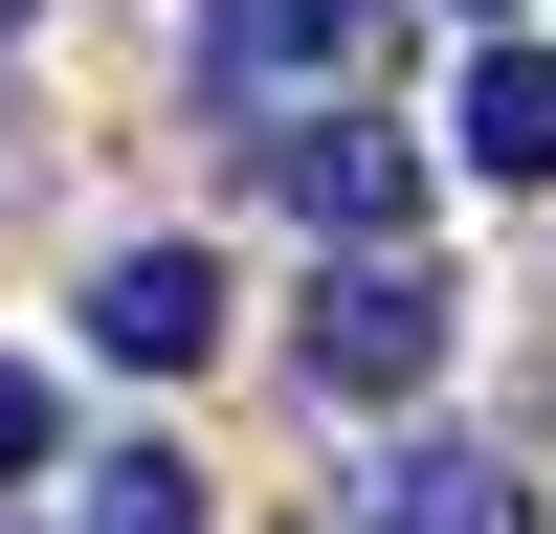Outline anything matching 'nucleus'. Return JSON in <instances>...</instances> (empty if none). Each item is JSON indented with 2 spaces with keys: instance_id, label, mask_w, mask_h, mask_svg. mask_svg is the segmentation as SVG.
<instances>
[{
  "instance_id": "obj_1",
  "label": "nucleus",
  "mask_w": 556,
  "mask_h": 534,
  "mask_svg": "<svg viewBox=\"0 0 556 534\" xmlns=\"http://www.w3.org/2000/svg\"><path fill=\"white\" fill-rule=\"evenodd\" d=\"M445 267H401V245H356V267H312V312H290V379L312 400H424L445 379Z\"/></svg>"
},
{
  "instance_id": "obj_2",
  "label": "nucleus",
  "mask_w": 556,
  "mask_h": 534,
  "mask_svg": "<svg viewBox=\"0 0 556 534\" xmlns=\"http://www.w3.org/2000/svg\"><path fill=\"white\" fill-rule=\"evenodd\" d=\"M267 201H290L312 245H401V223H424V156L356 134V112H312V134H267Z\"/></svg>"
},
{
  "instance_id": "obj_3",
  "label": "nucleus",
  "mask_w": 556,
  "mask_h": 534,
  "mask_svg": "<svg viewBox=\"0 0 556 534\" xmlns=\"http://www.w3.org/2000/svg\"><path fill=\"white\" fill-rule=\"evenodd\" d=\"M89 334H112L134 379H201V356H223V267L201 245H112V267H89Z\"/></svg>"
},
{
  "instance_id": "obj_4",
  "label": "nucleus",
  "mask_w": 556,
  "mask_h": 534,
  "mask_svg": "<svg viewBox=\"0 0 556 534\" xmlns=\"http://www.w3.org/2000/svg\"><path fill=\"white\" fill-rule=\"evenodd\" d=\"M401 0H223V89H356Z\"/></svg>"
},
{
  "instance_id": "obj_5",
  "label": "nucleus",
  "mask_w": 556,
  "mask_h": 534,
  "mask_svg": "<svg viewBox=\"0 0 556 534\" xmlns=\"http://www.w3.org/2000/svg\"><path fill=\"white\" fill-rule=\"evenodd\" d=\"M445 134H468V178H556V44H490Z\"/></svg>"
},
{
  "instance_id": "obj_6",
  "label": "nucleus",
  "mask_w": 556,
  "mask_h": 534,
  "mask_svg": "<svg viewBox=\"0 0 556 534\" xmlns=\"http://www.w3.org/2000/svg\"><path fill=\"white\" fill-rule=\"evenodd\" d=\"M379 534H534V490L468 468V445H401V468H379Z\"/></svg>"
},
{
  "instance_id": "obj_7",
  "label": "nucleus",
  "mask_w": 556,
  "mask_h": 534,
  "mask_svg": "<svg viewBox=\"0 0 556 534\" xmlns=\"http://www.w3.org/2000/svg\"><path fill=\"white\" fill-rule=\"evenodd\" d=\"M89 534H201V468H178V445H112V468H89Z\"/></svg>"
},
{
  "instance_id": "obj_8",
  "label": "nucleus",
  "mask_w": 556,
  "mask_h": 534,
  "mask_svg": "<svg viewBox=\"0 0 556 534\" xmlns=\"http://www.w3.org/2000/svg\"><path fill=\"white\" fill-rule=\"evenodd\" d=\"M0 468H45V379H23V356H0Z\"/></svg>"
},
{
  "instance_id": "obj_9",
  "label": "nucleus",
  "mask_w": 556,
  "mask_h": 534,
  "mask_svg": "<svg viewBox=\"0 0 556 534\" xmlns=\"http://www.w3.org/2000/svg\"><path fill=\"white\" fill-rule=\"evenodd\" d=\"M468 23H513V0H468Z\"/></svg>"
},
{
  "instance_id": "obj_10",
  "label": "nucleus",
  "mask_w": 556,
  "mask_h": 534,
  "mask_svg": "<svg viewBox=\"0 0 556 534\" xmlns=\"http://www.w3.org/2000/svg\"><path fill=\"white\" fill-rule=\"evenodd\" d=\"M0 534H23V512H0Z\"/></svg>"
}]
</instances>
